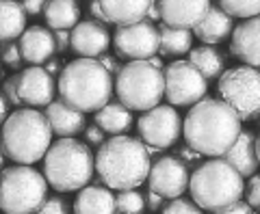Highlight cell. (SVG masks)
<instances>
[{
	"mask_svg": "<svg viewBox=\"0 0 260 214\" xmlns=\"http://www.w3.org/2000/svg\"><path fill=\"white\" fill-rule=\"evenodd\" d=\"M186 147L200 156L221 158L241 134V119L221 100H200L182 123Z\"/></svg>",
	"mask_w": 260,
	"mask_h": 214,
	"instance_id": "cell-1",
	"label": "cell"
},
{
	"mask_svg": "<svg viewBox=\"0 0 260 214\" xmlns=\"http://www.w3.org/2000/svg\"><path fill=\"white\" fill-rule=\"evenodd\" d=\"M152 158L141 138L113 136L104 141L95 156V171L111 191H135L150 173Z\"/></svg>",
	"mask_w": 260,
	"mask_h": 214,
	"instance_id": "cell-2",
	"label": "cell"
},
{
	"mask_svg": "<svg viewBox=\"0 0 260 214\" xmlns=\"http://www.w3.org/2000/svg\"><path fill=\"white\" fill-rule=\"evenodd\" d=\"M56 93L80 113H98L111 102L113 78L98 59L80 56L59 72Z\"/></svg>",
	"mask_w": 260,
	"mask_h": 214,
	"instance_id": "cell-3",
	"label": "cell"
},
{
	"mask_svg": "<svg viewBox=\"0 0 260 214\" xmlns=\"http://www.w3.org/2000/svg\"><path fill=\"white\" fill-rule=\"evenodd\" d=\"M0 145L9 160L15 164H35L44 160L52 145V130L46 115L35 109H18L7 115L0 132Z\"/></svg>",
	"mask_w": 260,
	"mask_h": 214,
	"instance_id": "cell-4",
	"label": "cell"
},
{
	"mask_svg": "<svg viewBox=\"0 0 260 214\" xmlns=\"http://www.w3.org/2000/svg\"><path fill=\"white\" fill-rule=\"evenodd\" d=\"M95 171V158L87 143L59 138L44 156V177L59 193H74L89 184Z\"/></svg>",
	"mask_w": 260,
	"mask_h": 214,
	"instance_id": "cell-5",
	"label": "cell"
},
{
	"mask_svg": "<svg viewBox=\"0 0 260 214\" xmlns=\"http://www.w3.org/2000/svg\"><path fill=\"white\" fill-rule=\"evenodd\" d=\"M193 203L200 210L215 212L241 201L245 191L243 175L223 158H213L198 164L189 177Z\"/></svg>",
	"mask_w": 260,
	"mask_h": 214,
	"instance_id": "cell-6",
	"label": "cell"
},
{
	"mask_svg": "<svg viewBox=\"0 0 260 214\" xmlns=\"http://www.w3.org/2000/svg\"><path fill=\"white\" fill-rule=\"evenodd\" d=\"M115 93L119 104L128 111H150L165 97V76L162 69L148 61H128L121 65L115 78Z\"/></svg>",
	"mask_w": 260,
	"mask_h": 214,
	"instance_id": "cell-7",
	"label": "cell"
},
{
	"mask_svg": "<svg viewBox=\"0 0 260 214\" xmlns=\"http://www.w3.org/2000/svg\"><path fill=\"white\" fill-rule=\"evenodd\" d=\"M46 197L44 173L28 164H15L0 173V210L5 214H35Z\"/></svg>",
	"mask_w": 260,
	"mask_h": 214,
	"instance_id": "cell-8",
	"label": "cell"
},
{
	"mask_svg": "<svg viewBox=\"0 0 260 214\" xmlns=\"http://www.w3.org/2000/svg\"><path fill=\"white\" fill-rule=\"evenodd\" d=\"M221 102L239 115L241 121L260 117V72L256 67H232L217 82Z\"/></svg>",
	"mask_w": 260,
	"mask_h": 214,
	"instance_id": "cell-9",
	"label": "cell"
},
{
	"mask_svg": "<svg viewBox=\"0 0 260 214\" xmlns=\"http://www.w3.org/2000/svg\"><path fill=\"white\" fill-rule=\"evenodd\" d=\"M165 97L172 106H193L208 91V80L189 61H174L162 72Z\"/></svg>",
	"mask_w": 260,
	"mask_h": 214,
	"instance_id": "cell-10",
	"label": "cell"
},
{
	"mask_svg": "<svg viewBox=\"0 0 260 214\" xmlns=\"http://www.w3.org/2000/svg\"><path fill=\"white\" fill-rule=\"evenodd\" d=\"M137 130H139L141 141L148 147L165 150V147H172L180 138L182 119L172 104L169 106L158 104L141 115L139 121H137Z\"/></svg>",
	"mask_w": 260,
	"mask_h": 214,
	"instance_id": "cell-11",
	"label": "cell"
},
{
	"mask_svg": "<svg viewBox=\"0 0 260 214\" xmlns=\"http://www.w3.org/2000/svg\"><path fill=\"white\" fill-rule=\"evenodd\" d=\"M115 52L121 59L128 61H148L150 56L158 54L160 35L158 28L152 22L141 20L126 26H117L115 37H113Z\"/></svg>",
	"mask_w": 260,
	"mask_h": 214,
	"instance_id": "cell-12",
	"label": "cell"
},
{
	"mask_svg": "<svg viewBox=\"0 0 260 214\" xmlns=\"http://www.w3.org/2000/svg\"><path fill=\"white\" fill-rule=\"evenodd\" d=\"M189 169L176 156H160L150 164L148 186L150 191L158 193L165 199H178L189 188Z\"/></svg>",
	"mask_w": 260,
	"mask_h": 214,
	"instance_id": "cell-13",
	"label": "cell"
},
{
	"mask_svg": "<svg viewBox=\"0 0 260 214\" xmlns=\"http://www.w3.org/2000/svg\"><path fill=\"white\" fill-rule=\"evenodd\" d=\"M111 46V32L104 24L95 20L78 22L74 28L70 30V48L78 56L85 59H98L104 54Z\"/></svg>",
	"mask_w": 260,
	"mask_h": 214,
	"instance_id": "cell-14",
	"label": "cell"
},
{
	"mask_svg": "<svg viewBox=\"0 0 260 214\" xmlns=\"http://www.w3.org/2000/svg\"><path fill=\"white\" fill-rule=\"evenodd\" d=\"M18 93L22 104L28 106H48L54 102L56 82L52 74H48L44 67H28L22 74H18Z\"/></svg>",
	"mask_w": 260,
	"mask_h": 214,
	"instance_id": "cell-15",
	"label": "cell"
},
{
	"mask_svg": "<svg viewBox=\"0 0 260 214\" xmlns=\"http://www.w3.org/2000/svg\"><path fill=\"white\" fill-rule=\"evenodd\" d=\"M158 7L162 24L193 30L213 5H210V0H158Z\"/></svg>",
	"mask_w": 260,
	"mask_h": 214,
	"instance_id": "cell-16",
	"label": "cell"
},
{
	"mask_svg": "<svg viewBox=\"0 0 260 214\" xmlns=\"http://www.w3.org/2000/svg\"><path fill=\"white\" fill-rule=\"evenodd\" d=\"M230 52L247 67H260V15L247 18L232 28Z\"/></svg>",
	"mask_w": 260,
	"mask_h": 214,
	"instance_id": "cell-17",
	"label": "cell"
},
{
	"mask_svg": "<svg viewBox=\"0 0 260 214\" xmlns=\"http://www.w3.org/2000/svg\"><path fill=\"white\" fill-rule=\"evenodd\" d=\"M20 52L22 59L32 65H44L56 54L54 35L44 26H28L20 35Z\"/></svg>",
	"mask_w": 260,
	"mask_h": 214,
	"instance_id": "cell-18",
	"label": "cell"
},
{
	"mask_svg": "<svg viewBox=\"0 0 260 214\" xmlns=\"http://www.w3.org/2000/svg\"><path fill=\"white\" fill-rule=\"evenodd\" d=\"M46 119L50 123L52 134L59 138H72L85 128V113H80L76 109H72L70 104H65L63 100L50 102L46 106Z\"/></svg>",
	"mask_w": 260,
	"mask_h": 214,
	"instance_id": "cell-19",
	"label": "cell"
},
{
	"mask_svg": "<svg viewBox=\"0 0 260 214\" xmlns=\"http://www.w3.org/2000/svg\"><path fill=\"white\" fill-rule=\"evenodd\" d=\"M221 158L225 162H230L243 177L256 175V171L260 167L258 154H256V136L251 132H243V130H241V134L237 136V141L232 143V147L221 156Z\"/></svg>",
	"mask_w": 260,
	"mask_h": 214,
	"instance_id": "cell-20",
	"label": "cell"
},
{
	"mask_svg": "<svg viewBox=\"0 0 260 214\" xmlns=\"http://www.w3.org/2000/svg\"><path fill=\"white\" fill-rule=\"evenodd\" d=\"M232 28H234V18H230L221 7H210L208 13L202 18V22L193 28V35L198 37L202 44L215 46L230 37Z\"/></svg>",
	"mask_w": 260,
	"mask_h": 214,
	"instance_id": "cell-21",
	"label": "cell"
},
{
	"mask_svg": "<svg viewBox=\"0 0 260 214\" xmlns=\"http://www.w3.org/2000/svg\"><path fill=\"white\" fill-rule=\"evenodd\" d=\"M76 214H115V195L107 186H85L74 201Z\"/></svg>",
	"mask_w": 260,
	"mask_h": 214,
	"instance_id": "cell-22",
	"label": "cell"
},
{
	"mask_svg": "<svg viewBox=\"0 0 260 214\" xmlns=\"http://www.w3.org/2000/svg\"><path fill=\"white\" fill-rule=\"evenodd\" d=\"M100 7L109 22L117 24V26H126V24L145 20L150 0H100Z\"/></svg>",
	"mask_w": 260,
	"mask_h": 214,
	"instance_id": "cell-23",
	"label": "cell"
},
{
	"mask_svg": "<svg viewBox=\"0 0 260 214\" xmlns=\"http://www.w3.org/2000/svg\"><path fill=\"white\" fill-rule=\"evenodd\" d=\"M44 18L54 30H72L80 22V7L76 0H48Z\"/></svg>",
	"mask_w": 260,
	"mask_h": 214,
	"instance_id": "cell-24",
	"label": "cell"
},
{
	"mask_svg": "<svg viewBox=\"0 0 260 214\" xmlns=\"http://www.w3.org/2000/svg\"><path fill=\"white\" fill-rule=\"evenodd\" d=\"M26 30V13L15 0H0V44L20 39Z\"/></svg>",
	"mask_w": 260,
	"mask_h": 214,
	"instance_id": "cell-25",
	"label": "cell"
},
{
	"mask_svg": "<svg viewBox=\"0 0 260 214\" xmlns=\"http://www.w3.org/2000/svg\"><path fill=\"white\" fill-rule=\"evenodd\" d=\"M95 126L100 128L104 134L119 136L133 126V115H130V111L124 104L113 102V104L102 106V109L95 113Z\"/></svg>",
	"mask_w": 260,
	"mask_h": 214,
	"instance_id": "cell-26",
	"label": "cell"
},
{
	"mask_svg": "<svg viewBox=\"0 0 260 214\" xmlns=\"http://www.w3.org/2000/svg\"><path fill=\"white\" fill-rule=\"evenodd\" d=\"M189 63L198 69L206 80H217L223 74L225 56L213 46H200L191 48L189 52Z\"/></svg>",
	"mask_w": 260,
	"mask_h": 214,
	"instance_id": "cell-27",
	"label": "cell"
},
{
	"mask_svg": "<svg viewBox=\"0 0 260 214\" xmlns=\"http://www.w3.org/2000/svg\"><path fill=\"white\" fill-rule=\"evenodd\" d=\"M158 35H160L158 52H162V56H182L186 52H191V46H193V32L191 30L160 24Z\"/></svg>",
	"mask_w": 260,
	"mask_h": 214,
	"instance_id": "cell-28",
	"label": "cell"
},
{
	"mask_svg": "<svg viewBox=\"0 0 260 214\" xmlns=\"http://www.w3.org/2000/svg\"><path fill=\"white\" fill-rule=\"evenodd\" d=\"M219 5L230 18L247 20L260 15V0H219Z\"/></svg>",
	"mask_w": 260,
	"mask_h": 214,
	"instance_id": "cell-29",
	"label": "cell"
},
{
	"mask_svg": "<svg viewBox=\"0 0 260 214\" xmlns=\"http://www.w3.org/2000/svg\"><path fill=\"white\" fill-rule=\"evenodd\" d=\"M145 208V199L137 191H119L115 195V214H141Z\"/></svg>",
	"mask_w": 260,
	"mask_h": 214,
	"instance_id": "cell-30",
	"label": "cell"
},
{
	"mask_svg": "<svg viewBox=\"0 0 260 214\" xmlns=\"http://www.w3.org/2000/svg\"><path fill=\"white\" fill-rule=\"evenodd\" d=\"M160 214H204L198 205H195L193 201L189 199H172L167 205H162V212Z\"/></svg>",
	"mask_w": 260,
	"mask_h": 214,
	"instance_id": "cell-31",
	"label": "cell"
},
{
	"mask_svg": "<svg viewBox=\"0 0 260 214\" xmlns=\"http://www.w3.org/2000/svg\"><path fill=\"white\" fill-rule=\"evenodd\" d=\"M0 56H3V63L9 65V67L18 69L22 65V52H20V44H15V41H7L3 46V50H0Z\"/></svg>",
	"mask_w": 260,
	"mask_h": 214,
	"instance_id": "cell-32",
	"label": "cell"
},
{
	"mask_svg": "<svg viewBox=\"0 0 260 214\" xmlns=\"http://www.w3.org/2000/svg\"><path fill=\"white\" fill-rule=\"evenodd\" d=\"M35 214H72V212L63 197H46V201L39 205Z\"/></svg>",
	"mask_w": 260,
	"mask_h": 214,
	"instance_id": "cell-33",
	"label": "cell"
},
{
	"mask_svg": "<svg viewBox=\"0 0 260 214\" xmlns=\"http://www.w3.org/2000/svg\"><path fill=\"white\" fill-rule=\"evenodd\" d=\"M3 95H5L7 104H13V106L22 104L20 93H18V76H9L3 82Z\"/></svg>",
	"mask_w": 260,
	"mask_h": 214,
	"instance_id": "cell-34",
	"label": "cell"
},
{
	"mask_svg": "<svg viewBox=\"0 0 260 214\" xmlns=\"http://www.w3.org/2000/svg\"><path fill=\"white\" fill-rule=\"evenodd\" d=\"M247 205L260 210V175H254L247 184Z\"/></svg>",
	"mask_w": 260,
	"mask_h": 214,
	"instance_id": "cell-35",
	"label": "cell"
},
{
	"mask_svg": "<svg viewBox=\"0 0 260 214\" xmlns=\"http://www.w3.org/2000/svg\"><path fill=\"white\" fill-rule=\"evenodd\" d=\"M85 141H87V143H91V145H98V147H100L104 141H107V138H104V132H102V130L93 123V126H89V128L85 130Z\"/></svg>",
	"mask_w": 260,
	"mask_h": 214,
	"instance_id": "cell-36",
	"label": "cell"
},
{
	"mask_svg": "<svg viewBox=\"0 0 260 214\" xmlns=\"http://www.w3.org/2000/svg\"><path fill=\"white\" fill-rule=\"evenodd\" d=\"M210 214H254V212H251V205L243 203V201H237V203L228 205V208L215 210V212H210Z\"/></svg>",
	"mask_w": 260,
	"mask_h": 214,
	"instance_id": "cell-37",
	"label": "cell"
},
{
	"mask_svg": "<svg viewBox=\"0 0 260 214\" xmlns=\"http://www.w3.org/2000/svg\"><path fill=\"white\" fill-rule=\"evenodd\" d=\"M46 3L48 0H22V9L26 15H37V13L44 11Z\"/></svg>",
	"mask_w": 260,
	"mask_h": 214,
	"instance_id": "cell-38",
	"label": "cell"
},
{
	"mask_svg": "<svg viewBox=\"0 0 260 214\" xmlns=\"http://www.w3.org/2000/svg\"><path fill=\"white\" fill-rule=\"evenodd\" d=\"M143 199H145V203H148V210H152V212H158V210H162V205H165V197H160L154 191H150Z\"/></svg>",
	"mask_w": 260,
	"mask_h": 214,
	"instance_id": "cell-39",
	"label": "cell"
},
{
	"mask_svg": "<svg viewBox=\"0 0 260 214\" xmlns=\"http://www.w3.org/2000/svg\"><path fill=\"white\" fill-rule=\"evenodd\" d=\"M54 46L56 52H65L70 48V30H54Z\"/></svg>",
	"mask_w": 260,
	"mask_h": 214,
	"instance_id": "cell-40",
	"label": "cell"
},
{
	"mask_svg": "<svg viewBox=\"0 0 260 214\" xmlns=\"http://www.w3.org/2000/svg\"><path fill=\"white\" fill-rule=\"evenodd\" d=\"M89 13L95 18V22H100V24H109V18L104 15V11H102V7H100V0H91L89 3Z\"/></svg>",
	"mask_w": 260,
	"mask_h": 214,
	"instance_id": "cell-41",
	"label": "cell"
},
{
	"mask_svg": "<svg viewBox=\"0 0 260 214\" xmlns=\"http://www.w3.org/2000/svg\"><path fill=\"white\" fill-rule=\"evenodd\" d=\"M148 22H160V7H158V0H150V7H148V15H145Z\"/></svg>",
	"mask_w": 260,
	"mask_h": 214,
	"instance_id": "cell-42",
	"label": "cell"
},
{
	"mask_svg": "<svg viewBox=\"0 0 260 214\" xmlns=\"http://www.w3.org/2000/svg\"><path fill=\"white\" fill-rule=\"evenodd\" d=\"M180 156L184 158L186 169H189V164H195V162L200 160V154H198V152H193L191 147H182V150H180Z\"/></svg>",
	"mask_w": 260,
	"mask_h": 214,
	"instance_id": "cell-43",
	"label": "cell"
},
{
	"mask_svg": "<svg viewBox=\"0 0 260 214\" xmlns=\"http://www.w3.org/2000/svg\"><path fill=\"white\" fill-rule=\"evenodd\" d=\"M98 61H100V63L104 65V67H107V72H109V74H113V72L117 74V72L121 69V65H119L115 59H113V56H100Z\"/></svg>",
	"mask_w": 260,
	"mask_h": 214,
	"instance_id": "cell-44",
	"label": "cell"
},
{
	"mask_svg": "<svg viewBox=\"0 0 260 214\" xmlns=\"http://www.w3.org/2000/svg\"><path fill=\"white\" fill-rule=\"evenodd\" d=\"M44 69H46L48 74H59V72H61V61L52 56V59H48V61L44 63Z\"/></svg>",
	"mask_w": 260,
	"mask_h": 214,
	"instance_id": "cell-45",
	"label": "cell"
},
{
	"mask_svg": "<svg viewBox=\"0 0 260 214\" xmlns=\"http://www.w3.org/2000/svg\"><path fill=\"white\" fill-rule=\"evenodd\" d=\"M7 106H9V104H7L5 95L0 93V126H3V121L7 119V113H9V109H7Z\"/></svg>",
	"mask_w": 260,
	"mask_h": 214,
	"instance_id": "cell-46",
	"label": "cell"
},
{
	"mask_svg": "<svg viewBox=\"0 0 260 214\" xmlns=\"http://www.w3.org/2000/svg\"><path fill=\"white\" fill-rule=\"evenodd\" d=\"M148 63H150V65H154V67L162 69V59H158V56H150V59H148Z\"/></svg>",
	"mask_w": 260,
	"mask_h": 214,
	"instance_id": "cell-47",
	"label": "cell"
},
{
	"mask_svg": "<svg viewBox=\"0 0 260 214\" xmlns=\"http://www.w3.org/2000/svg\"><path fill=\"white\" fill-rule=\"evenodd\" d=\"M256 154H258V162H260V134L256 138Z\"/></svg>",
	"mask_w": 260,
	"mask_h": 214,
	"instance_id": "cell-48",
	"label": "cell"
},
{
	"mask_svg": "<svg viewBox=\"0 0 260 214\" xmlns=\"http://www.w3.org/2000/svg\"><path fill=\"white\" fill-rule=\"evenodd\" d=\"M3 162H5V152H3V145H0V167H3Z\"/></svg>",
	"mask_w": 260,
	"mask_h": 214,
	"instance_id": "cell-49",
	"label": "cell"
},
{
	"mask_svg": "<svg viewBox=\"0 0 260 214\" xmlns=\"http://www.w3.org/2000/svg\"><path fill=\"white\" fill-rule=\"evenodd\" d=\"M0 78H3V67H0Z\"/></svg>",
	"mask_w": 260,
	"mask_h": 214,
	"instance_id": "cell-50",
	"label": "cell"
},
{
	"mask_svg": "<svg viewBox=\"0 0 260 214\" xmlns=\"http://www.w3.org/2000/svg\"><path fill=\"white\" fill-rule=\"evenodd\" d=\"M15 3H22V0H15Z\"/></svg>",
	"mask_w": 260,
	"mask_h": 214,
	"instance_id": "cell-51",
	"label": "cell"
}]
</instances>
